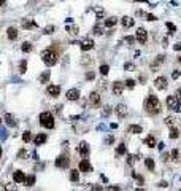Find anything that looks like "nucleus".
Masks as SVG:
<instances>
[{
    "label": "nucleus",
    "instance_id": "obj_47",
    "mask_svg": "<svg viewBox=\"0 0 181 191\" xmlns=\"http://www.w3.org/2000/svg\"><path fill=\"white\" fill-rule=\"evenodd\" d=\"M170 158H173L175 161H176V159H178V150H173V151L170 153Z\"/></svg>",
    "mask_w": 181,
    "mask_h": 191
},
{
    "label": "nucleus",
    "instance_id": "obj_13",
    "mask_svg": "<svg viewBox=\"0 0 181 191\" xmlns=\"http://www.w3.org/2000/svg\"><path fill=\"white\" fill-rule=\"evenodd\" d=\"M137 40H138L140 43H146V40H148V34H146V30L143 29V27H140L138 30H137Z\"/></svg>",
    "mask_w": 181,
    "mask_h": 191
},
{
    "label": "nucleus",
    "instance_id": "obj_5",
    "mask_svg": "<svg viewBox=\"0 0 181 191\" xmlns=\"http://www.w3.org/2000/svg\"><path fill=\"white\" fill-rule=\"evenodd\" d=\"M167 107L168 108H172V110H175V112H179V99L176 96H168L167 97Z\"/></svg>",
    "mask_w": 181,
    "mask_h": 191
},
{
    "label": "nucleus",
    "instance_id": "obj_45",
    "mask_svg": "<svg viewBox=\"0 0 181 191\" xmlns=\"http://www.w3.org/2000/svg\"><path fill=\"white\" fill-rule=\"evenodd\" d=\"M127 163L129 164H134L135 163V156L134 155H127Z\"/></svg>",
    "mask_w": 181,
    "mask_h": 191
},
{
    "label": "nucleus",
    "instance_id": "obj_22",
    "mask_svg": "<svg viewBox=\"0 0 181 191\" xmlns=\"http://www.w3.org/2000/svg\"><path fill=\"white\" fill-rule=\"evenodd\" d=\"M5 121H7V124L11 126V127H15V126H16V121H15V118H13V116H11L10 113L5 115Z\"/></svg>",
    "mask_w": 181,
    "mask_h": 191
},
{
    "label": "nucleus",
    "instance_id": "obj_9",
    "mask_svg": "<svg viewBox=\"0 0 181 191\" xmlns=\"http://www.w3.org/2000/svg\"><path fill=\"white\" fill-rule=\"evenodd\" d=\"M13 182L15 183H24L26 182V174L22 170H15L13 172Z\"/></svg>",
    "mask_w": 181,
    "mask_h": 191
},
{
    "label": "nucleus",
    "instance_id": "obj_40",
    "mask_svg": "<svg viewBox=\"0 0 181 191\" xmlns=\"http://www.w3.org/2000/svg\"><path fill=\"white\" fill-rule=\"evenodd\" d=\"M165 26H167V29H168V30H170V34H173L175 30H176V26H175V24H172V22H167Z\"/></svg>",
    "mask_w": 181,
    "mask_h": 191
},
{
    "label": "nucleus",
    "instance_id": "obj_50",
    "mask_svg": "<svg viewBox=\"0 0 181 191\" xmlns=\"http://www.w3.org/2000/svg\"><path fill=\"white\" fill-rule=\"evenodd\" d=\"M173 118H170V116H168V118H165V124H168V126H173Z\"/></svg>",
    "mask_w": 181,
    "mask_h": 191
},
{
    "label": "nucleus",
    "instance_id": "obj_11",
    "mask_svg": "<svg viewBox=\"0 0 181 191\" xmlns=\"http://www.w3.org/2000/svg\"><path fill=\"white\" fill-rule=\"evenodd\" d=\"M46 91H48V94L51 96V97H57L60 94V86H57V84H49Z\"/></svg>",
    "mask_w": 181,
    "mask_h": 191
},
{
    "label": "nucleus",
    "instance_id": "obj_51",
    "mask_svg": "<svg viewBox=\"0 0 181 191\" xmlns=\"http://www.w3.org/2000/svg\"><path fill=\"white\" fill-rule=\"evenodd\" d=\"M91 189H92V191H103V188L100 186V185H94V186H92Z\"/></svg>",
    "mask_w": 181,
    "mask_h": 191
},
{
    "label": "nucleus",
    "instance_id": "obj_3",
    "mask_svg": "<svg viewBox=\"0 0 181 191\" xmlns=\"http://www.w3.org/2000/svg\"><path fill=\"white\" fill-rule=\"evenodd\" d=\"M40 124L43 127H46V129H53L54 127V118H53V115L49 113V112H43L40 115Z\"/></svg>",
    "mask_w": 181,
    "mask_h": 191
},
{
    "label": "nucleus",
    "instance_id": "obj_49",
    "mask_svg": "<svg viewBox=\"0 0 181 191\" xmlns=\"http://www.w3.org/2000/svg\"><path fill=\"white\" fill-rule=\"evenodd\" d=\"M124 41H126V43H130V45H132V43L135 41V38H134V37H126V38H124Z\"/></svg>",
    "mask_w": 181,
    "mask_h": 191
},
{
    "label": "nucleus",
    "instance_id": "obj_10",
    "mask_svg": "<svg viewBox=\"0 0 181 191\" xmlns=\"http://www.w3.org/2000/svg\"><path fill=\"white\" fill-rule=\"evenodd\" d=\"M89 102L92 104L94 107H97V105H100V102H102V97H100V94L99 92H91V96H89Z\"/></svg>",
    "mask_w": 181,
    "mask_h": 191
},
{
    "label": "nucleus",
    "instance_id": "obj_53",
    "mask_svg": "<svg viewBox=\"0 0 181 191\" xmlns=\"http://www.w3.org/2000/svg\"><path fill=\"white\" fill-rule=\"evenodd\" d=\"M53 30H54V27H53V26H48V27H46V32H45V34H53Z\"/></svg>",
    "mask_w": 181,
    "mask_h": 191
},
{
    "label": "nucleus",
    "instance_id": "obj_2",
    "mask_svg": "<svg viewBox=\"0 0 181 191\" xmlns=\"http://www.w3.org/2000/svg\"><path fill=\"white\" fill-rule=\"evenodd\" d=\"M57 59H59V56H57L54 48H48V50L41 51V61L46 65H56L57 64Z\"/></svg>",
    "mask_w": 181,
    "mask_h": 191
},
{
    "label": "nucleus",
    "instance_id": "obj_14",
    "mask_svg": "<svg viewBox=\"0 0 181 191\" xmlns=\"http://www.w3.org/2000/svg\"><path fill=\"white\" fill-rule=\"evenodd\" d=\"M78 151H79V155L83 158H86L87 155H89V145H87L86 142H81L79 147H78Z\"/></svg>",
    "mask_w": 181,
    "mask_h": 191
},
{
    "label": "nucleus",
    "instance_id": "obj_12",
    "mask_svg": "<svg viewBox=\"0 0 181 191\" xmlns=\"http://www.w3.org/2000/svg\"><path fill=\"white\" fill-rule=\"evenodd\" d=\"M78 167H79L81 172H86V174H87V172H92V166L89 164V161H87V159H81Z\"/></svg>",
    "mask_w": 181,
    "mask_h": 191
},
{
    "label": "nucleus",
    "instance_id": "obj_15",
    "mask_svg": "<svg viewBox=\"0 0 181 191\" xmlns=\"http://www.w3.org/2000/svg\"><path fill=\"white\" fill-rule=\"evenodd\" d=\"M122 91H124V84L121 81H115L113 83V94L115 96H121Z\"/></svg>",
    "mask_w": 181,
    "mask_h": 191
},
{
    "label": "nucleus",
    "instance_id": "obj_44",
    "mask_svg": "<svg viewBox=\"0 0 181 191\" xmlns=\"http://www.w3.org/2000/svg\"><path fill=\"white\" fill-rule=\"evenodd\" d=\"M103 16H105V11H103L102 8H99V10H97V19H102Z\"/></svg>",
    "mask_w": 181,
    "mask_h": 191
},
{
    "label": "nucleus",
    "instance_id": "obj_17",
    "mask_svg": "<svg viewBox=\"0 0 181 191\" xmlns=\"http://www.w3.org/2000/svg\"><path fill=\"white\" fill-rule=\"evenodd\" d=\"M145 145L149 147V148H154V147L157 145V142H156V137H154V135H148L146 140H145Z\"/></svg>",
    "mask_w": 181,
    "mask_h": 191
},
{
    "label": "nucleus",
    "instance_id": "obj_34",
    "mask_svg": "<svg viewBox=\"0 0 181 191\" xmlns=\"http://www.w3.org/2000/svg\"><path fill=\"white\" fill-rule=\"evenodd\" d=\"M108 72H110V65L102 64L100 65V73H102V75H108Z\"/></svg>",
    "mask_w": 181,
    "mask_h": 191
},
{
    "label": "nucleus",
    "instance_id": "obj_41",
    "mask_svg": "<svg viewBox=\"0 0 181 191\" xmlns=\"http://www.w3.org/2000/svg\"><path fill=\"white\" fill-rule=\"evenodd\" d=\"M124 69H126L127 72H132V70H135V65L132 62H127L126 65H124Z\"/></svg>",
    "mask_w": 181,
    "mask_h": 191
},
{
    "label": "nucleus",
    "instance_id": "obj_37",
    "mask_svg": "<svg viewBox=\"0 0 181 191\" xmlns=\"http://www.w3.org/2000/svg\"><path fill=\"white\" fill-rule=\"evenodd\" d=\"M94 34H95V35H102V34H103V29H102V26H100V24H97V26H94Z\"/></svg>",
    "mask_w": 181,
    "mask_h": 191
},
{
    "label": "nucleus",
    "instance_id": "obj_46",
    "mask_svg": "<svg viewBox=\"0 0 181 191\" xmlns=\"http://www.w3.org/2000/svg\"><path fill=\"white\" fill-rule=\"evenodd\" d=\"M92 78H95V73L94 72H87L86 73V80H92Z\"/></svg>",
    "mask_w": 181,
    "mask_h": 191
},
{
    "label": "nucleus",
    "instance_id": "obj_48",
    "mask_svg": "<svg viewBox=\"0 0 181 191\" xmlns=\"http://www.w3.org/2000/svg\"><path fill=\"white\" fill-rule=\"evenodd\" d=\"M68 34H72V35H76V34H78V29H76V27H72V29L68 27Z\"/></svg>",
    "mask_w": 181,
    "mask_h": 191
},
{
    "label": "nucleus",
    "instance_id": "obj_36",
    "mask_svg": "<svg viewBox=\"0 0 181 191\" xmlns=\"http://www.w3.org/2000/svg\"><path fill=\"white\" fill-rule=\"evenodd\" d=\"M26 70H27V61L24 59V61H21V65H19V72H21V73H26Z\"/></svg>",
    "mask_w": 181,
    "mask_h": 191
},
{
    "label": "nucleus",
    "instance_id": "obj_56",
    "mask_svg": "<svg viewBox=\"0 0 181 191\" xmlns=\"http://www.w3.org/2000/svg\"><path fill=\"white\" fill-rule=\"evenodd\" d=\"M176 94H178V96H176V97H178V99H179V97H181V88H179V89H178V91H176Z\"/></svg>",
    "mask_w": 181,
    "mask_h": 191
},
{
    "label": "nucleus",
    "instance_id": "obj_20",
    "mask_svg": "<svg viewBox=\"0 0 181 191\" xmlns=\"http://www.w3.org/2000/svg\"><path fill=\"white\" fill-rule=\"evenodd\" d=\"M7 32H8V38L10 40H16L18 38V29L16 27H8Z\"/></svg>",
    "mask_w": 181,
    "mask_h": 191
},
{
    "label": "nucleus",
    "instance_id": "obj_28",
    "mask_svg": "<svg viewBox=\"0 0 181 191\" xmlns=\"http://www.w3.org/2000/svg\"><path fill=\"white\" fill-rule=\"evenodd\" d=\"M145 166H146V167L151 170V172L154 170V161H153L151 158H146V159H145Z\"/></svg>",
    "mask_w": 181,
    "mask_h": 191
},
{
    "label": "nucleus",
    "instance_id": "obj_23",
    "mask_svg": "<svg viewBox=\"0 0 181 191\" xmlns=\"http://www.w3.org/2000/svg\"><path fill=\"white\" fill-rule=\"evenodd\" d=\"M116 22H118V18H107V19H105V26H107V27H113Z\"/></svg>",
    "mask_w": 181,
    "mask_h": 191
},
{
    "label": "nucleus",
    "instance_id": "obj_19",
    "mask_svg": "<svg viewBox=\"0 0 181 191\" xmlns=\"http://www.w3.org/2000/svg\"><path fill=\"white\" fill-rule=\"evenodd\" d=\"M46 134H38V135H37V137L34 139V143L35 145H41V143H45V142H46Z\"/></svg>",
    "mask_w": 181,
    "mask_h": 191
},
{
    "label": "nucleus",
    "instance_id": "obj_27",
    "mask_svg": "<svg viewBox=\"0 0 181 191\" xmlns=\"http://www.w3.org/2000/svg\"><path fill=\"white\" fill-rule=\"evenodd\" d=\"M168 135H170V139H178V135H179V131H178V129L176 127H170V134H168Z\"/></svg>",
    "mask_w": 181,
    "mask_h": 191
},
{
    "label": "nucleus",
    "instance_id": "obj_43",
    "mask_svg": "<svg viewBox=\"0 0 181 191\" xmlns=\"http://www.w3.org/2000/svg\"><path fill=\"white\" fill-rule=\"evenodd\" d=\"M110 113H111V107H105L103 112H102V116H108Z\"/></svg>",
    "mask_w": 181,
    "mask_h": 191
},
{
    "label": "nucleus",
    "instance_id": "obj_6",
    "mask_svg": "<svg viewBox=\"0 0 181 191\" xmlns=\"http://www.w3.org/2000/svg\"><path fill=\"white\" fill-rule=\"evenodd\" d=\"M115 112H116V115L119 116V118H126L127 113H129V110H127V107L124 105V104H118L116 108H115Z\"/></svg>",
    "mask_w": 181,
    "mask_h": 191
},
{
    "label": "nucleus",
    "instance_id": "obj_54",
    "mask_svg": "<svg viewBox=\"0 0 181 191\" xmlns=\"http://www.w3.org/2000/svg\"><path fill=\"white\" fill-rule=\"evenodd\" d=\"M175 50H176V51H181V41H179V43H176V45H175Z\"/></svg>",
    "mask_w": 181,
    "mask_h": 191
},
{
    "label": "nucleus",
    "instance_id": "obj_42",
    "mask_svg": "<svg viewBox=\"0 0 181 191\" xmlns=\"http://www.w3.org/2000/svg\"><path fill=\"white\" fill-rule=\"evenodd\" d=\"M107 191H121V188L118 186V185H110V186L107 188Z\"/></svg>",
    "mask_w": 181,
    "mask_h": 191
},
{
    "label": "nucleus",
    "instance_id": "obj_18",
    "mask_svg": "<svg viewBox=\"0 0 181 191\" xmlns=\"http://www.w3.org/2000/svg\"><path fill=\"white\" fill-rule=\"evenodd\" d=\"M134 22H135V21L132 19V18H129V16H124L122 19H121V24H122L124 27H132Z\"/></svg>",
    "mask_w": 181,
    "mask_h": 191
},
{
    "label": "nucleus",
    "instance_id": "obj_59",
    "mask_svg": "<svg viewBox=\"0 0 181 191\" xmlns=\"http://www.w3.org/2000/svg\"><path fill=\"white\" fill-rule=\"evenodd\" d=\"M135 191H145V189H143V188H137Z\"/></svg>",
    "mask_w": 181,
    "mask_h": 191
},
{
    "label": "nucleus",
    "instance_id": "obj_62",
    "mask_svg": "<svg viewBox=\"0 0 181 191\" xmlns=\"http://www.w3.org/2000/svg\"><path fill=\"white\" fill-rule=\"evenodd\" d=\"M0 124H2V120H0Z\"/></svg>",
    "mask_w": 181,
    "mask_h": 191
},
{
    "label": "nucleus",
    "instance_id": "obj_55",
    "mask_svg": "<svg viewBox=\"0 0 181 191\" xmlns=\"http://www.w3.org/2000/svg\"><path fill=\"white\" fill-rule=\"evenodd\" d=\"M172 77H173V78H178V77H179V72H178V70H175Z\"/></svg>",
    "mask_w": 181,
    "mask_h": 191
},
{
    "label": "nucleus",
    "instance_id": "obj_25",
    "mask_svg": "<svg viewBox=\"0 0 181 191\" xmlns=\"http://www.w3.org/2000/svg\"><path fill=\"white\" fill-rule=\"evenodd\" d=\"M70 180L78 182L79 180V170H70Z\"/></svg>",
    "mask_w": 181,
    "mask_h": 191
},
{
    "label": "nucleus",
    "instance_id": "obj_8",
    "mask_svg": "<svg viewBox=\"0 0 181 191\" xmlns=\"http://www.w3.org/2000/svg\"><path fill=\"white\" fill-rule=\"evenodd\" d=\"M154 86L157 88L159 91H162V89H165L167 88V78L165 77H157L154 80Z\"/></svg>",
    "mask_w": 181,
    "mask_h": 191
},
{
    "label": "nucleus",
    "instance_id": "obj_32",
    "mask_svg": "<svg viewBox=\"0 0 181 191\" xmlns=\"http://www.w3.org/2000/svg\"><path fill=\"white\" fill-rule=\"evenodd\" d=\"M92 61H94V59H92V56H84L83 59H81V64H83V65H89V64H92Z\"/></svg>",
    "mask_w": 181,
    "mask_h": 191
},
{
    "label": "nucleus",
    "instance_id": "obj_60",
    "mask_svg": "<svg viewBox=\"0 0 181 191\" xmlns=\"http://www.w3.org/2000/svg\"><path fill=\"white\" fill-rule=\"evenodd\" d=\"M0 158H2V147H0Z\"/></svg>",
    "mask_w": 181,
    "mask_h": 191
},
{
    "label": "nucleus",
    "instance_id": "obj_24",
    "mask_svg": "<svg viewBox=\"0 0 181 191\" xmlns=\"http://www.w3.org/2000/svg\"><path fill=\"white\" fill-rule=\"evenodd\" d=\"M164 58H165L164 54H160V56H157V59H156V61H154V64L151 65V69H153V70H156V67H157L159 64H162V62H164Z\"/></svg>",
    "mask_w": 181,
    "mask_h": 191
},
{
    "label": "nucleus",
    "instance_id": "obj_1",
    "mask_svg": "<svg viewBox=\"0 0 181 191\" xmlns=\"http://www.w3.org/2000/svg\"><path fill=\"white\" fill-rule=\"evenodd\" d=\"M145 110L148 113H151V115H156V113H159L162 110V104H160V100L156 96H149L148 99L145 100Z\"/></svg>",
    "mask_w": 181,
    "mask_h": 191
},
{
    "label": "nucleus",
    "instance_id": "obj_16",
    "mask_svg": "<svg viewBox=\"0 0 181 191\" xmlns=\"http://www.w3.org/2000/svg\"><path fill=\"white\" fill-rule=\"evenodd\" d=\"M67 99L68 100H78L79 99V91L78 89H68L67 91Z\"/></svg>",
    "mask_w": 181,
    "mask_h": 191
},
{
    "label": "nucleus",
    "instance_id": "obj_33",
    "mask_svg": "<svg viewBox=\"0 0 181 191\" xmlns=\"http://www.w3.org/2000/svg\"><path fill=\"white\" fill-rule=\"evenodd\" d=\"M22 27L24 29H34V27H37V24L35 22H30V21H24L22 22Z\"/></svg>",
    "mask_w": 181,
    "mask_h": 191
},
{
    "label": "nucleus",
    "instance_id": "obj_38",
    "mask_svg": "<svg viewBox=\"0 0 181 191\" xmlns=\"http://www.w3.org/2000/svg\"><path fill=\"white\" fill-rule=\"evenodd\" d=\"M135 83H137L135 80H126V86H127L129 89H134L135 88Z\"/></svg>",
    "mask_w": 181,
    "mask_h": 191
},
{
    "label": "nucleus",
    "instance_id": "obj_4",
    "mask_svg": "<svg viewBox=\"0 0 181 191\" xmlns=\"http://www.w3.org/2000/svg\"><path fill=\"white\" fill-rule=\"evenodd\" d=\"M56 167H60V169H67L70 166V156L68 155H60L57 159H56Z\"/></svg>",
    "mask_w": 181,
    "mask_h": 191
},
{
    "label": "nucleus",
    "instance_id": "obj_29",
    "mask_svg": "<svg viewBox=\"0 0 181 191\" xmlns=\"http://www.w3.org/2000/svg\"><path fill=\"white\" fill-rule=\"evenodd\" d=\"M48 80H49V72L46 70L45 73H41V75H40L38 81H40V83H48Z\"/></svg>",
    "mask_w": 181,
    "mask_h": 191
},
{
    "label": "nucleus",
    "instance_id": "obj_35",
    "mask_svg": "<svg viewBox=\"0 0 181 191\" xmlns=\"http://www.w3.org/2000/svg\"><path fill=\"white\" fill-rule=\"evenodd\" d=\"M27 185V186H32V185L35 183V177L34 175H29V177H26V182H24Z\"/></svg>",
    "mask_w": 181,
    "mask_h": 191
},
{
    "label": "nucleus",
    "instance_id": "obj_30",
    "mask_svg": "<svg viewBox=\"0 0 181 191\" xmlns=\"http://www.w3.org/2000/svg\"><path fill=\"white\" fill-rule=\"evenodd\" d=\"M22 140L26 142V143H27V142H30V140H32V132H30V131H24V134H22Z\"/></svg>",
    "mask_w": 181,
    "mask_h": 191
},
{
    "label": "nucleus",
    "instance_id": "obj_61",
    "mask_svg": "<svg viewBox=\"0 0 181 191\" xmlns=\"http://www.w3.org/2000/svg\"><path fill=\"white\" fill-rule=\"evenodd\" d=\"M178 61H179V62H181V56H179V58H178Z\"/></svg>",
    "mask_w": 181,
    "mask_h": 191
},
{
    "label": "nucleus",
    "instance_id": "obj_26",
    "mask_svg": "<svg viewBox=\"0 0 181 191\" xmlns=\"http://www.w3.org/2000/svg\"><path fill=\"white\" fill-rule=\"evenodd\" d=\"M116 153H118V155H126V153H127V148H126V145H124V143L118 145V147H116Z\"/></svg>",
    "mask_w": 181,
    "mask_h": 191
},
{
    "label": "nucleus",
    "instance_id": "obj_52",
    "mask_svg": "<svg viewBox=\"0 0 181 191\" xmlns=\"http://www.w3.org/2000/svg\"><path fill=\"white\" fill-rule=\"evenodd\" d=\"M146 19H148V21H156V16L151 15V13H148V15H146Z\"/></svg>",
    "mask_w": 181,
    "mask_h": 191
},
{
    "label": "nucleus",
    "instance_id": "obj_21",
    "mask_svg": "<svg viewBox=\"0 0 181 191\" xmlns=\"http://www.w3.org/2000/svg\"><path fill=\"white\" fill-rule=\"evenodd\" d=\"M141 126H138V124H132V126H129V132L130 134H141Z\"/></svg>",
    "mask_w": 181,
    "mask_h": 191
},
{
    "label": "nucleus",
    "instance_id": "obj_7",
    "mask_svg": "<svg viewBox=\"0 0 181 191\" xmlns=\"http://www.w3.org/2000/svg\"><path fill=\"white\" fill-rule=\"evenodd\" d=\"M79 46H81V50L83 51H89V50L94 48V40L92 38H84L83 41L79 43Z\"/></svg>",
    "mask_w": 181,
    "mask_h": 191
},
{
    "label": "nucleus",
    "instance_id": "obj_39",
    "mask_svg": "<svg viewBox=\"0 0 181 191\" xmlns=\"http://www.w3.org/2000/svg\"><path fill=\"white\" fill-rule=\"evenodd\" d=\"M18 158H21V159H26V158H27V151L24 150V148H21L19 151H18Z\"/></svg>",
    "mask_w": 181,
    "mask_h": 191
},
{
    "label": "nucleus",
    "instance_id": "obj_31",
    "mask_svg": "<svg viewBox=\"0 0 181 191\" xmlns=\"http://www.w3.org/2000/svg\"><path fill=\"white\" fill-rule=\"evenodd\" d=\"M21 48H22V51H24V53H30V51H32V45H30L29 41H24Z\"/></svg>",
    "mask_w": 181,
    "mask_h": 191
},
{
    "label": "nucleus",
    "instance_id": "obj_58",
    "mask_svg": "<svg viewBox=\"0 0 181 191\" xmlns=\"http://www.w3.org/2000/svg\"><path fill=\"white\" fill-rule=\"evenodd\" d=\"M5 5V0H0V7H3Z\"/></svg>",
    "mask_w": 181,
    "mask_h": 191
},
{
    "label": "nucleus",
    "instance_id": "obj_57",
    "mask_svg": "<svg viewBox=\"0 0 181 191\" xmlns=\"http://www.w3.org/2000/svg\"><path fill=\"white\" fill-rule=\"evenodd\" d=\"M0 191H5V185H2V183H0Z\"/></svg>",
    "mask_w": 181,
    "mask_h": 191
}]
</instances>
